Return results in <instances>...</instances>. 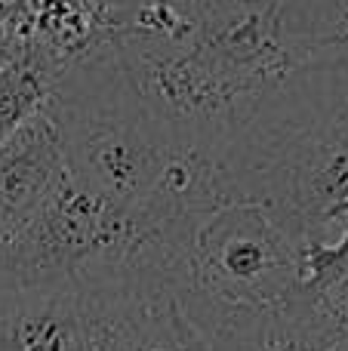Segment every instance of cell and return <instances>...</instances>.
I'll return each instance as SVG.
<instances>
[{"instance_id":"cell-1","label":"cell","mask_w":348,"mask_h":351,"mask_svg":"<svg viewBox=\"0 0 348 351\" xmlns=\"http://www.w3.org/2000/svg\"><path fill=\"white\" fill-rule=\"evenodd\" d=\"M108 43L173 142L216 154L269 93L348 56V0H111Z\"/></svg>"},{"instance_id":"cell-2","label":"cell","mask_w":348,"mask_h":351,"mask_svg":"<svg viewBox=\"0 0 348 351\" xmlns=\"http://www.w3.org/2000/svg\"><path fill=\"white\" fill-rule=\"evenodd\" d=\"M213 160L225 197L265 206L306 253L333 241L348 200V56L269 93Z\"/></svg>"},{"instance_id":"cell-3","label":"cell","mask_w":348,"mask_h":351,"mask_svg":"<svg viewBox=\"0 0 348 351\" xmlns=\"http://www.w3.org/2000/svg\"><path fill=\"white\" fill-rule=\"evenodd\" d=\"M43 111L59 130L65 170L111 200H145L176 148L111 43L68 62Z\"/></svg>"},{"instance_id":"cell-4","label":"cell","mask_w":348,"mask_h":351,"mask_svg":"<svg viewBox=\"0 0 348 351\" xmlns=\"http://www.w3.org/2000/svg\"><path fill=\"white\" fill-rule=\"evenodd\" d=\"M306 290V247L250 200L197 216L179 308L203 342L238 315L287 305Z\"/></svg>"},{"instance_id":"cell-5","label":"cell","mask_w":348,"mask_h":351,"mask_svg":"<svg viewBox=\"0 0 348 351\" xmlns=\"http://www.w3.org/2000/svg\"><path fill=\"white\" fill-rule=\"evenodd\" d=\"M114 204L65 170L31 222L0 247V278L18 287L77 284L102 250Z\"/></svg>"},{"instance_id":"cell-6","label":"cell","mask_w":348,"mask_h":351,"mask_svg":"<svg viewBox=\"0 0 348 351\" xmlns=\"http://www.w3.org/2000/svg\"><path fill=\"white\" fill-rule=\"evenodd\" d=\"M102 299L80 284L18 287L0 278V351H99Z\"/></svg>"},{"instance_id":"cell-7","label":"cell","mask_w":348,"mask_h":351,"mask_svg":"<svg viewBox=\"0 0 348 351\" xmlns=\"http://www.w3.org/2000/svg\"><path fill=\"white\" fill-rule=\"evenodd\" d=\"M62 176L65 154L59 130L40 111L0 145V247L31 222Z\"/></svg>"},{"instance_id":"cell-8","label":"cell","mask_w":348,"mask_h":351,"mask_svg":"<svg viewBox=\"0 0 348 351\" xmlns=\"http://www.w3.org/2000/svg\"><path fill=\"white\" fill-rule=\"evenodd\" d=\"M333 346L318 293L308 287L287 305L232 317L207 339V351H330Z\"/></svg>"},{"instance_id":"cell-9","label":"cell","mask_w":348,"mask_h":351,"mask_svg":"<svg viewBox=\"0 0 348 351\" xmlns=\"http://www.w3.org/2000/svg\"><path fill=\"white\" fill-rule=\"evenodd\" d=\"M55 77L59 68L34 49H16L0 65V145L47 108Z\"/></svg>"},{"instance_id":"cell-10","label":"cell","mask_w":348,"mask_h":351,"mask_svg":"<svg viewBox=\"0 0 348 351\" xmlns=\"http://www.w3.org/2000/svg\"><path fill=\"white\" fill-rule=\"evenodd\" d=\"M348 271V200L339 210V234L306 253V287L321 293L327 284Z\"/></svg>"},{"instance_id":"cell-11","label":"cell","mask_w":348,"mask_h":351,"mask_svg":"<svg viewBox=\"0 0 348 351\" xmlns=\"http://www.w3.org/2000/svg\"><path fill=\"white\" fill-rule=\"evenodd\" d=\"M318 305L327 317V327L333 333L336 351H348V271L339 274L333 284L318 293Z\"/></svg>"},{"instance_id":"cell-12","label":"cell","mask_w":348,"mask_h":351,"mask_svg":"<svg viewBox=\"0 0 348 351\" xmlns=\"http://www.w3.org/2000/svg\"><path fill=\"white\" fill-rule=\"evenodd\" d=\"M10 56H12L10 43H6V40H3V37H0V65H3V62H6V59H10Z\"/></svg>"}]
</instances>
